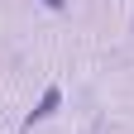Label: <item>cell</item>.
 Returning a JSON list of instances; mask_svg holds the SVG:
<instances>
[{"instance_id":"1","label":"cell","mask_w":134,"mask_h":134,"mask_svg":"<svg viewBox=\"0 0 134 134\" xmlns=\"http://www.w3.org/2000/svg\"><path fill=\"white\" fill-rule=\"evenodd\" d=\"M58 100H62V91L53 86V91H48V96L38 100V110H34V115H29V125H34V120H48V115H53V110H58Z\"/></svg>"},{"instance_id":"2","label":"cell","mask_w":134,"mask_h":134,"mask_svg":"<svg viewBox=\"0 0 134 134\" xmlns=\"http://www.w3.org/2000/svg\"><path fill=\"white\" fill-rule=\"evenodd\" d=\"M43 5H48V10H62V5H67V0H43Z\"/></svg>"}]
</instances>
